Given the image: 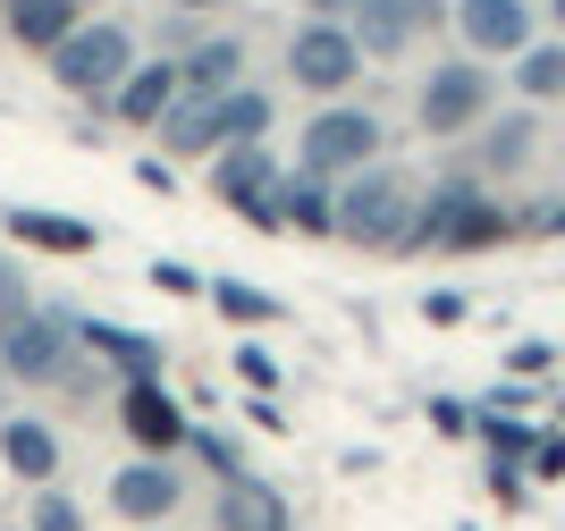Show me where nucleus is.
<instances>
[{
  "label": "nucleus",
  "instance_id": "31",
  "mask_svg": "<svg viewBox=\"0 0 565 531\" xmlns=\"http://www.w3.org/2000/svg\"><path fill=\"white\" fill-rule=\"evenodd\" d=\"M152 287H169V296H203V278H194L186 262H152Z\"/></svg>",
  "mask_w": 565,
  "mask_h": 531
},
{
  "label": "nucleus",
  "instance_id": "16",
  "mask_svg": "<svg viewBox=\"0 0 565 531\" xmlns=\"http://www.w3.org/2000/svg\"><path fill=\"white\" fill-rule=\"evenodd\" d=\"M0 229L18 236V245H34V254H94V245H102L85 220H60V211H25V203L0 211Z\"/></svg>",
  "mask_w": 565,
  "mask_h": 531
},
{
  "label": "nucleus",
  "instance_id": "23",
  "mask_svg": "<svg viewBox=\"0 0 565 531\" xmlns=\"http://www.w3.org/2000/svg\"><path fill=\"white\" fill-rule=\"evenodd\" d=\"M507 236V211L490 203V194H472L465 211H456V229H448V254H481V245H498Z\"/></svg>",
  "mask_w": 565,
  "mask_h": 531
},
{
  "label": "nucleus",
  "instance_id": "5",
  "mask_svg": "<svg viewBox=\"0 0 565 531\" xmlns=\"http://www.w3.org/2000/svg\"><path fill=\"white\" fill-rule=\"evenodd\" d=\"M481 118H490V68L481 60H439L423 85V127L430 136H465Z\"/></svg>",
  "mask_w": 565,
  "mask_h": 531
},
{
  "label": "nucleus",
  "instance_id": "35",
  "mask_svg": "<svg viewBox=\"0 0 565 531\" xmlns=\"http://www.w3.org/2000/svg\"><path fill=\"white\" fill-rule=\"evenodd\" d=\"M414 9V25H439V0H405Z\"/></svg>",
  "mask_w": 565,
  "mask_h": 531
},
{
  "label": "nucleus",
  "instance_id": "32",
  "mask_svg": "<svg viewBox=\"0 0 565 531\" xmlns=\"http://www.w3.org/2000/svg\"><path fill=\"white\" fill-rule=\"evenodd\" d=\"M532 472H541V481H565V439H532Z\"/></svg>",
  "mask_w": 565,
  "mask_h": 531
},
{
  "label": "nucleus",
  "instance_id": "39",
  "mask_svg": "<svg viewBox=\"0 0 565 531\" xmlns=\"http://www.w3.org/2000/svg\"><path fill=\"white\" fill-rule=\"evenodd\" d=\"M0 396H9V371H0Z\"/></svg>",
  "mask_w": 565,
  "mask_h": 531
},
{
  "label": "nucleus",
  "instance_id": "24",
  "mask_svg": "<svg viewBox=\"0 0 565 531\" xmlns=\"http://www.w3.org/2000/svg\"><path fill=\"white\" fill-rule=\"evenodd\" d=\"M186 456L203 464L212 481H236V472H245V456H236V439H228V431H186Z\"/></svg>",
  "mask_w": 565,
  "mask_h": 531
},
{
  "label": "nucleus",
  "instance_id": "22",
  "mask_svg": "<svg viewBox=\"0 0 565 531\" xmlns=\"http://www.w3.org/2000/svg\"><path fill=\"white\" fill-rule=\"evenodd\" d=\"M515 85L532 93V102H557L565 93V43H523L515 51Z\"/></svg>",
  "mask_w": 565,
  "mask_h": 531
},
{
  "label": "nucleus",
  "instance_id": "12",
  "mask_svg": "<svg viewBox=\"0 0 565 531\" xmlns=\"http://www.w3.org/2000/svg\"><path fill=\"white\" fill-rule=\"evenodd\" d=\"M212 531H287V498L270 481H254V472H236L212 498Z\"/></svg>",
  "mask_w": 565,
  "mask_h": 531
},
{
  "label": "nucleus",
  "instance_id": "11",
  "mask_svg": "<svg viewBox=\"0 0 565 531\" xmlns=\"http://www.w3.org/2000/svg\"><path fill=\"white\" fill-rule=\"evenodd\" d=\"M169 102H178V60H136V68L118 76V93H110L118 127H161Z\"/></svg>",
  "mask_w": 565,
  "mask_h": 531
},
{
  "label": "nucleus",
  "instance_id": "14",
  "mask_svg": "<svg viewBox=\"0 0 565 531\" xmlns=\"http://www.w3.org/2000/svg\"><path fill=\"white\" fill-rule=\"evenodd\" d=\"M279 185V161H270V144H220L212 152V194L220 203H254Z\"/></svg>",
  "mask_w": 565,
  "mask_h": 531
},
{
  "label": "nucleus",
  "instance_id": "25",
  "mask_svg": "<svg viewBox=\"0 0 565 531\" xmlns=\"http://www.w3.org/2000/svg\"><path fill=\"white\" fill-rule=\"evenodd\" d=\"M212 304L228 321H279V296H262V287H236V278H212Z\"/></svg>",
  "mask_w": 565,
  "mask_h": 531
},
{
  "label": "nucleus",
  "instance_id": "40",
  "mask_svg": "<svg viewBox=\"0 0 565 531\" xmlns=\"http://www.w3.org/2000/svg\"><path fill=\"white\" fill-rule=\"evenodd\" d=\"M76 9H94V0H76Z\"/></svg>",
  "mask_w": 565,
  "mask_h": 531
},
{
  "label": "nucleus",
  "instance_id": "3",
  "mask_svg": "<svg viewBox=\"0 0 565 531\" xmlns=\"http://www.w3.org/2000/svg\"><path fill=\"white\" fill-rule=\"evenodd\" d=\"M136 68V34L127 25H110V18H85L68 34V43L51 51V76L68 93H118V76Z\"/></svg>",
  "mask_w": 565,
  "mask_h": 531
},
{
  "label": "nucleus",
  "instance_id": "7",
  "mask_svg": "<svg viewBox=\"0 0 565 531\" xmlns=\"http://www.w3.org/2000/svg\"><path fill=\"white\" fill-rule=\"evenodd\" d=\"M287 76H296L305 93H347L354 76H363V51H354L347 25H321V18H312L305 34L287 43Z\"/></svg>",
  "mask_w": 565,
  "mask_h": 531
},
{
  "label": "nucleus",
  "instance_id": "15",
  "mask_svg": "<svg viewBox=\"0 0 565 531\" xmlns=\"http://www.w3.org/2000/svg\"><path fill=\"white\" fill-rule=\"evenodd\" d=\"M347 34H354V51H363V60H397L423 25H414V9H405V0H354Z\"/></svg>",
  "mask_w": 565,
  "mask_h": 531
},
{
  "label": "nucleus",
  "instance_id": "1",
  "mask_svg": "<svg viewBox=\"0 0 565 531\" xmlns=\"http://www.w3.org/2000/svg\"><path fill=\"white\" fill-rule=\"evenodd\" d=\"M76 363V321L60 304H25L18 321H0V371L18 389H60Z\"/></svg>",
  "mask_w": 565,
  "mask_h": 531
},
{
  "label": "nucleus",
  "instance_id": "37",
  "mask_svg": "<svg viewBox=\"0 0 565 531\" xmlns=\"http://www.w3.org/2000/svg\"><path fill=\"white\" fill-rule=\"evenodd\" d=\"M169 9H228V0H169Z\"/></svg>",
  "mask_w": 565,
  "mask_h": 531
},
{
  "label": "nucleus",
  "instance_id": "20",
  "mask_svg": "<svg viewBox=\"0 0 565 531\" xmlns=\"http://www.w3.org/2000/svg\"><path fill=\"white\" fill-rule=\"evenodd\" d=\"M236 68H245V51L236 43H203V51H186V60H178V93H228L236 85Z\"/></svg>",
  "mask_w": 565,
  "mask_h": 531
},
{
  "label": "nucleus",
  "instance_id": "29",
  "mask_svg": "<svg viewBox=\"0 0 565 531\" xmlns=\"http://www.w3.org/2000/svg\"><path fill=\"white\" fill-rule=\"evenodd\" d=\"M236 380H245V389H279V363H270V347H236Z\"/></svg>",
  "mask_w": 565,
  "mask_h": 531
},
{
  "label": "nucleus",
  "instance_id": "38",
  "mask_svg": "<svg viewBox=\"0 0 565 531\" xmlns=\"http://www.w3.org/2000/svg\"><path fill=\"white\" fill-rule=\"evenodd\" d=\"M548 9H557V25H565V0H548Z\"/></svg>",
  "mask_w": 565,
  "mask_h": 531
},
{
  "label": "nucleus",
  "instance_id": "13",
  "mask_svg": "<svg viewBox=\"0 0 565 531\" xmlns=\"http://www.w3.org/2000/svg\"><path fill=\"white\" fill-rule=\"evenodd\" d=\"M76 347L102 354L118 380H161V347L143 338V329H118V321H76Z\"/></svg>",
  "mask_w": 565,
  "mask_h": 531
},
{
  "label": "nucleus",
  "instance_id": "8",
  "mask_svg": "<svg viewBox=\"0 0 565 531\" xmlns=\"http://www.w3.org/2000/svg\"><path fill=\"white\" fill-rule=\"evenodd\" d=\"M110 507L127 514V523H169V514L186 507V472L169 456H136L110 472Z\"/></svg>",
  "mask_w": 565,
  "mask_h": 531
},
{
  "label": "nucleus",
  "instance_id": "33",
  "mask_svg": "<svg viewBox=\"0 0 565 531\" xmlns=\"http://www.w3.org/2000/svg\"><path fill=\"white\" fill-rule=\"evenodd\" d=\"M236 220H254V229H287V220H279V185L254 194V203H236Z\"/></svg>",
  "mask_w": 565,
  "mask_h": 531
},
{
  "label": "nucleus",
  "instance_id": "19",
  "mask_svg": "<svg viewBox=\"0 0 565 531\" xmlns=\"http://www.w3.org/2000/svg\"><path fill=\"white\" fill-rule=\"evenodd\" d=\"M76 25H85L76 0H9V34H18L25 51H60Z\"/></svg>",
  "mask_w": 565,
  "mask_h": 531
},
{
  "label": "nucleus",
  "instance_id": "4",
  "mask_svg": "<svg viewBox=\"0 0 565 531\" xmlns=\"http://www.w3.org/2000/svg\"><path fill=\"white\" fill-rule=\"evenodd\" d=\"M380 152V118L372 110H347V102H330V110L305 127V152H296V169H312V178H354V169H372Z\"/></svg>",
  "mask_w": 565,
  "mask_h": 531
},
{
  "label": "nucleus",
  "instance_id": "27",
  "mask_svg": "<svg viewBox=\"0 0 565 531\" xmlns=\"http://www.w3.org/2000/svg\"><path fill=\"white\" fill-rule=\"evenodd\" d=\"M523 152H532V118H498V136H490V169H515Z\"/></svg>",
  "mask_w": 565,
  "mask_h": 531
},
{
  "label": "nucleus",
  "instance_id": "18",
  "mask_svg": "<svg viewBox=\"0 0 565 531\" xmlns=\"http://www.w3.org/2000/svg\"><path fill=\"white\" fill-rule=\"evenodd\" d=\"M279 220L305 236H330L338 229V185L312 178V169H296V178H279Z\"/></svg>",
  "mask_w": 565,
  "mask_h": 531
},
{
  "label": "nucleus",
  "instance_id": "28",
  "mask_svg": "<svg viewBox=\"0 0 565 531\" xmlns=\"http://www.w3.org/2000/svg\"><path fill=\"white\" fill-rule=\"evenodd\" d=\"M481 439L515 464V456H532V439H541V431H523V422H507V414H481Z\"/></svg>",
  "mask_w": 565,
  "mask_h": 531
},
{
  "label": "nucleus",
  "instance_id": "9",
  "mask_svg": "<svg viewBox=\"0 0 565 531\" xmlns=\"http://www.w3.org/2000/svg\"><path fill=\"white\" fill-rule=\"evenodd\" d=\"M456 25H465V43L481 60H515L532 43V9L523 0H456Z\"/></svg>",
  "mask_w": 565,
  "mask_h": 531
},
{
  "label": "nucleus",
  "instance_id": "30",
  "mask_svg": "<svg viewBox=\"0 0 565 531\" xmlns=\"http://www.w3.org/2000/svg\"><path fill=\"white\" fill-rule=\"evenodd\" d=\"M25 304H34V296H25V270H18V262H0V321H18Z\"/></svg>",
  "mask_w": 565,
  "mask_h": 531
},
{
  "label": "nucleus",
  "instance_id": "2",
  "mask_svg": "<svg viewBox=\"0 0 565 531\" xmlns=\"http://www.w3.org/2000/svg\"><path fill=\"white\" fill-rule=\"evenodd\" d=\"M405 220H414V185L397 178V169H354V178H338V229L347 245H397Z\"/></svg>",
  "mask_w": 565,
  "mask_h": 531
},
{
  "label": "nucleus",
  "instance_id": "26",
  "mask_svg": "<svg viewBox=\"0 0 565 531\" xmlns=\"http://www.w3.org/2000/svg\"><path fill=\"white\" fill-rule=\"evenodd\" d=\"M25 531H85V507H76L68 489L51 481V489H34V514H25Z\"/></svg>",
  "mask_w": 565,
  "mask_h": 531
},
{
  "label": "nucleus",
  "instance_id": "17",
  "mask_svg": "<svg viewBox=\"0 0 565 531\" xmlns=\"http://www.w3.org/2000/svg\"><path fill=\"white\" fill-rule=\"evenodd\" d=\"M161 144L178 152V161L220 152V102H212V93H178V102L161 110Z\"/></svg>",
  "mask_w": 565,
  "mask_h": 531
},
{
  "label": "nucleus",
  "instance_id": "36",
  "mask_svg": "<svg viewBox=\"0 0 565 531\" xmlns=\"http://www.w3.org/2000/svg\"><path fill=\"white\" fill-rule=\"evenodd\" d=\"M541 229H557V236H565V203H557V211H541Z\"/></svg>",
  "mask_w": 565,
  "mask_h": 531
},
{
  "label": "nucleus",
  "instance_id": "34",
  "mask_svg": "<svg viewBox=\"0 0 565 531\" xmlns=\"http://www.w3.org/2000/svg\"><path fill=\"white\" fill-rule=\"evenodd\" d=\"M305 9H312L321 25H347V18H354V0H305Z\"/></svg>",
  "mask_w": 565,
  "mask_h": 531
},
{
  "label": "nucleus",
  "instance_id": "10",
  "mask_svg": "<svg viewBox=\"0 0 565 531\" xmlns=\"http://www.w3.org/2000/svg\"><path fill=\"white\" fill-rule=\"evenodd\" d=\"M0 464H9L18 481L51 489L68 456H60V431H51V422H34V414H0Z\"/></svg>",
  "mask_w": 565,
  "mask_h": 531
},
{
  "label": "nucleus",
  "instance_id": "21",
  "mask_svg": "<svg viewBox=\"0 0 565 531\" xmlns=\"http://www.w3.org/2000/svg\"><path fill=\"white\" fill-rule=\"evenodd\" d=\"M262 136H270V93L228 85L220 93V144H262Z\"/></svg>",
  "mask_w": 565,
  "mask_h": 531
},
{
  "label": "nucleus",
  "instance_id": "6",
  "mask_svg": "<svg viewBox=\"0 0 565 531\" xmlns=\"http://www.w3.org/2000/svg\"><path fill=\"white\" fill-rule=\"evenodd\" d=\"M118 431L136 439V456H178L194 422L178 414V396L161 380H118Z\"/></svg>",
  "mask_w": 565,
  "mask_h": 531
}]
</instances>
